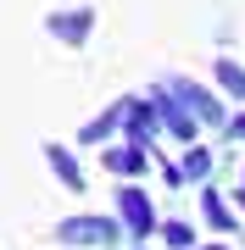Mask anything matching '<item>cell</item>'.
I'll use <instances>...</instances> for the list:
<instances>
[{"label":"cell","instance_id":"7a4b0ae2","mask_svg":"<svg viewBox=\"0 0 245 250\" xmlns=\"http://www.w3.org/2000/svg\"><path fill=\"white\" fill-rule=\"evenodd\" d=\"M45 28L62 39V45H73V50H78L84 39H89V28H95V11H89V6H78V11H50Z\"/></svg>","mask_w":245,"mask_h":250},{"label":"cell","instance_id":"9c48e42d","mask_svg":"<svg viewBox=\"0 0 245 250\" xmlns=\"http://www.w3.org/2000/svg\"><path fill=\"white\" fill-rule=\"evenodd\" d=\"M200 206H206V223L218 228V233H234V217H228V206L212 195V189H206V200H200Z\"/></svg>","mask_w":245,"mask_h":250},{"label":"cell","instance_id":"4fadbf2b","mask_svg":"<svg viewBox=\"0 0 245 250\" xmlns=\"http://www.w3.org/2000/svg\"><path fill=\"white\" fill-rule=\"evenodd\" d=\"M234 134H240V139H245V117H240V123H234Z\"/></svg>","mask_w":245,"mask_h":250},{"label":"cell","instance_id":"8992f818","mask_svg":"<svg viewBox=\"0 0 245 250\" xmlns=\"http://www.w3.org/2000/svg\"><path fill=\"white\" fill-rule=\"evenodd\" d=\"M123 106H128V100H117V106H111V111H100L95 123H84V128H78V145H100V139L111 134V128L123 123Z\"/></svg>","mask_w":245,"mask_h":250},{"label":"cell","instance_id":"52a82bcc","mask_svg":"<svg viewBox=\"0 0 245 250\" xmlns=\"http://www.w3.org/2000/svg\"><path fill=\"white\" fill-rule=\"evenodd\" d=\"M173 89H178V100H184V106H195V117H212V123L223 117V111H218V100H212V95H200L195 83H184V78H178Z\"/></svg>","mask_w":245,"mask_h":250},{"label":"cell","instance_id":"30bf717a","mask_svg":"<svg viewBox=\"0 0 245 250\" xmlns=\"http://www.w3.org/2000/svg\"><path fill=\"white\" fill-rule=\"evenodd\" d=\"M106 167L111 172H139V150H106Z\"/></svg>","mask_w":245,"mask_h":250},{"label":"cell","instance_id":"6da1fadb","mask_svg":"<svg viewBox=\"0 0 245 250\" xmlns=\"http://www.w3.org/2000/svg\"><path fill=\"white\" fill-rule=\"evenodd\" d=\"M117 211H123V223H128V233H134V239L156 233V211H151V200L139 195L134 184H123V189H117Z\"/></svg>","mask_w":245,"mask_h":250},{"label":"cell","instance_id":"277c9868","mask_svg":"<svg viewBox=\"0 0 245 250\" xmlns=\"http://www.w3.org/2000/svg\"><path fill=\"white\" fill-rule=\"evenodd\" d=\"M45 161H50V172H56V178H62V189H84V167H78V161H73V150H62V145H45Z\"/></svg>","mask_w":245,"mask_h":250},{"label":"cell","instance_id":"3957f363","mask_svg":"<svg viewBox=\"0 0 245 250\" xmlns=\"http://www.w3.org/2000/svg\"><path fill=\"white\" fill-rule=\"evenodd\" d=\"M111 233L117 228H111L106 217H67V223L56 228V239L62 245H111Z\"/></svg>","mask_w":245,"mask_h":250},{"label":"cell","instance_id":"8fae6325","mask_svg":"<svg viewBox=\"0 0 245 250\" xmlns=\"http://www.w3.org/2000/svg\"><path fill=\"white\" fill-rule=\"evenodd\" d=\"M206 167H212V156H206V150H190V161H184V172H190V178H206Z\"/></svg>","mask_w":245,"mask_h":250},{"label":"cell","instance_id":"7c38bea8","mask_svg":"<svg viewBox=\"0 0 245 250\" xmlns=\"http://www.w3.org/2000/svg\"><path fill=\"white\" fill-rule=\"evenodd\" d=\"M162 233H167V245H178V250H190V228H184V223H167Z\"/></svg>","mask_w":245,"mask_h":250},{"label":"cell","instance_id":"ba28073f","mask_svg":"<svg viewBox=\"0 0 245 250\" xmlns=\"http://www.w3.org/2000/svg\"><path fill=\"white\" fill-rule=\"evenodd\" d=\"M218 83H223L234 100H245V67H240V62H228V56H223V62H218Z\"/></svg>","mask_w":245,"mask_h":250},{"label":"cell","instance_id":"5b68a950","mask_svg":"<svg viewBox=\"0 0 245 250\" xmlns=\"http://www.w3.org/2000/svg\"><path fill=\"white\" fill-rule=\"evenodd\" d=\"M151 106H156V117H162V123H167V128H173L178 139H195V123H190V117L178 111V95H156Z\"/></svg>","mask_w":245,"mask_h":250}]
</instances>
